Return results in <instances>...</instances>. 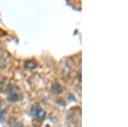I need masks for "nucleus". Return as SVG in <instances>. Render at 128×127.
<instances>
[{"label":"nucleus","instance_id":"4","mask_svg":"<svg viewBox=\"0 0 128 127\" xmlns=\"http://www.w3.org/2000/svg\"><path fill=\"white\" fill-rule=\"evenodd\" d=\"M18 90H19L18 87H16V85H13V84H9L7 86V88H6V92L8 93V95L16 94Z\"/></svg>","mask_w":128,"mask_h":127},{"label":"nucleus","instance_id":"7","mask_svg":"<svg viewBox=\"0 0 128 127\" xmlns=\"http://www.w3.org/2000/svg\"><path fill=\"white\" fill-rule=\"evenodd\" d=\"M4 82V79L3 77H2V76H0V91H1L2 88H3Z\"/></svg>","mask_w":128,"mask_h":127},{"label":"nucleus","instance_id":"12","mask_svg":"<svg viewBox=\"0 0 128 127\" xmlns=\"http://www.w3.org/2000/svg\"><path fill=\"white\" fill-rule=\"evenodd\" d=\"M1 105H2V100L0 99V107H1Z\"/></svg>","mask_w":128,"mask_h":127},{"label":"nucleus","instance_id":"9","mask_svg":"<svg viewBox=\"0 0 128 127\" xmlns=\"http://www.w3.org/2000/svg\"><path fill=\"white\" fill-rule=\"evenodd\" d=\"M13 127H23V124H22V123L18 122V123H16V124Z\"/></svg>","mask_w":128,"mask_h":127},{"label":"nucleus","instance_id":"8","mask_svg":"<svg viewBox=\"0 0 128 127\" xmlns=\"http://www.w3.org/2000/svg\"><path fill=\"white\" fill-rule=\"evenodd\" d=\"M4 55V52L3 48H1V47H0V60L3 59Z\"/></svg>","mask_w":128,"mask_h":127},{"label":"nucleus","instance_id":"5","mask_svg":"<svg viewBox=\"0 0 128 127\" xmlns=\"http://www.w3.org/2000/svg\"><path fill=\"white\" fill-rule=\"evenodd\" d=\"M8 100L11 102H17L20 100V95H18L17 94H11V95H8Z\"/></svg>","mask_w":128,"mask_h":127},{"label":"nucleus","instance_id":"11","mask_svg":"<svg viewBox=\"0 0 128 127\" xmlns=\"http://www.w3.org/2000/svg\"><path fill=\"white\" fill-rule=\"evenodd\" d=\"M4 34H5V33L4 32L3 30L0 29V36H4Z\"/></svg>","mask_w":128,"mask_h":127},{"label":"nucleus","instance_id":"1","mask_svg":"<svg viewBox=\"0 0 128 127\" xmlns=\"http://www.w3.org/2000/svg\"><path fill=\"white\" fill-rule=\"evenodd\" d=\"M31 115L36 118V119L44 120L45 117V112L40 106L34 105L31 108Z\"/></svg>","mask_w":128,"mask_h":127},{"label":"nucleus","instance_id":"3","mask_svg":"<svg viewBox=\"0 0 128 127\" xmlns=\"http://www.w3.org/2000/svg\"><path fill=\"white\" fill-rule=\"evenodd\" d=\"M51 90L52 92H54L55 94H61L62 93V86L57 82H54L51 85Z\"/></svg>","mask_w":128,"mask_h":127},{"label":"nucleus","instance_id":"2","mask_svg":"<svg viewBox=\"0 0 128 127\" xmlns=\"http://www.w3.org/2000/svg\"><path fill=\"white\" fill-rule=\"evenodd\" d=\"M24 67L26 70H34L37 67V63L34 60H26L24 63Z\"/></svg>","mask_w":128,"mask_h":127},{"label":"nucleus","instance_id":"6","mask_svg":"<svg viewBox=\"0 0 128 127\" xmlns=\"http://www.w3.org/2000/svg\"><path fill=\"white\" fill-rule=\"evenodd\" d=\"M5 114H6V111H5V110L0 109V121H1V122H3V120L4 119Z\"/></svg>","mask_w":128,"mask_h":127},{"label":"nucleus","instance_id":"10","mask_svg":"<svg viewBox=\"0 0 128 127\" xmlns=\"http://www.w3.org/2000/svg\"><path fill=\"white\" fill-rule=\"evenodd\" d=\"M78 80H79L80 82H81V71H80L79 74H78Z\"/></svg>","mask_w":128,"mask_h":127}]
</instances>
